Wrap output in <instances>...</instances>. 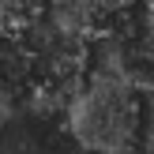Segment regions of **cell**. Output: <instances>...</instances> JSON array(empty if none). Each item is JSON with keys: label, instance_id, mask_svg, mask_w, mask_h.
<instances>
[{"label": "cell", "instance_id": "obj_1", "mask_svg": "<svg viewBox=\"0 0 154 154\" xmlns=\"http://www.w3.org/2000/svg\"><path fill=\"white\" fill-rule=\"evenodd\" d=\"M64 128L87 154H135L143 135V98L120 75L87 72L64 105Z\"/></svg>", "mask_w": 154, "mask_h": 154}, {"label": "cell", "instance_id": "obj_2", "mask_svg": "<svg viewBox=\"0 0 154 154\" xmlns=\"http://www.w3.org/2000/svg\"><path fill=\"white\" fill-rule=\"evenodd\" d=\"M0 154H87L64 128L60 113L15 105L0 113Z\"/></svg>", "mask_w": 154, "mask_h": 154}, {"label": "cell", "instance_id": "obj_3", "mask_svg": "<svg viewBox=\"0 0 154 154\" xmlns=\"http://www.w3.org/2000/svg\"><path fill=\"white\" fill-rule=\"evenodd\" d=\"M143 135H147V147L154 150V90H147V105H143Z\"/></svg>", "mask_w": 154, "mask_h": 154}]
</instances>
